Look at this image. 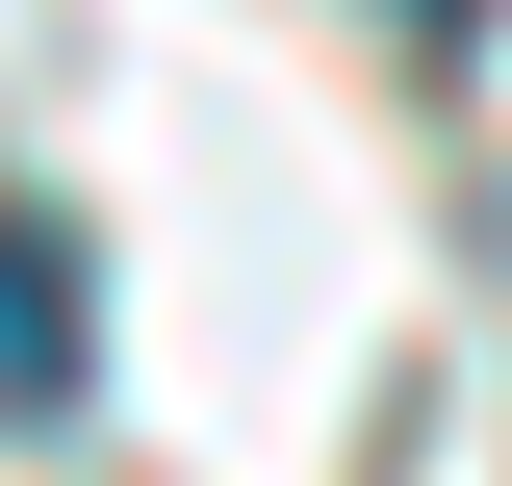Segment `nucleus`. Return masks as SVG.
<instances>
[{
    "label": "nucleus",
    "mask_w": 512,
    "mask_h": 486,
    "mask_svg": "<svg viewBox=\"0 0 512 486\" xmlns=\"http://www.w3.org/2000/svg\"><path fill=\"white\" fill-rule=\"evenodd\" d=\"M384 26H410V52H461V26H487V0H384Z\"/></svg>",
    "instance_id": "f03ea898"
},
{
    "label": "nucleus",
    "mask_w": 512,
    "mask_h": 486,
    "mask_svg": "<svg viewBox=\"0 0 512 486\" xmlns=\"http://www.w3.org/2000/svg\"><path fill=\"white\" fill-rule=\"evenodd\" d=\"M103 410V282H77V205H0V435Z\"/></svg>",
    "instance_id": "f257e3e1"
}]
</instances>
